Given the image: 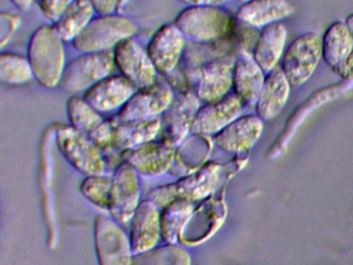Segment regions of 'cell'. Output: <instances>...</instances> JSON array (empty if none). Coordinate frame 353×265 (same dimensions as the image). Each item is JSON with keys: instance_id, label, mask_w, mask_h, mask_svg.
<instances>
[{"instance_id": "1", "label": "cell", "mask_w": 353, "mask_h": 265, "mask_svg": "<svg viewBox=\"0 0 353 265\" xmlns=\"http://www.w3.org/2000/svg\"><path fill=\"white\" fill-rule=\"evenodd\" d=\"M173 23L185 39L199 45H216L234 37L232 14L216 4L185 6Z\"/></svg>"}, {"instance_id": "2", "label": "cell", "mask_w": 353, "mask_h": 265, "mask_svg": "<svg viewBox=\"0 0 353 265\" xmlns=\"http://www.w3.org/2000/svg\"><path fill=\"white\" fill-rule=\"evenodd\" d=\"M65 41L53 25L38 27L30 35L28 56L34 80L45 88L61 84L65 66Z\"/></svg>"}, {"instance_id": "3", "label": "cell", "mask_w": 353, "mask_h": 265, "mask_svg": "<svg viewBox=\"0 0 353 265\" xmlns=\"http://www.w3.org/2000/svg\"><path fill=\"white\" fill-rule=\"evenodd\" d=\"M137 32V24L125 14L117 12L97 14L72 45L80 53L113 51L121 41Z\"/></svg>"}, {"instance_id": "4", "label": "cell", "mask_w": 353, "mask_h": 265, "mask_svg": "<svg viewBox=\"0 0 353 265\" xmlns=\"http://www.w3.org/2000/svg\"><path fill=\"white\" fill-rule=\"evenodd\" d=\"M55 142L61 155L80 173L86 176L103 175L107 172L104 153L85 132L70 124L55 128Z\"/></svg>"}, {"instance_id": "5", "label": "cell", "mask_w": 353, "mask_h": 265, "mask_svg": "<svg viewBox=\"0 0 353 265\" xmlns=\"http://www.w3.org/2000/svg\"><path fill=\"white\" fill-rule=\"evenodd\" d=\"M321 60L322 35L307 31L295 37L287 47L280 68L291 86L299 87L312 78Z\"/></svg>"}, {"instance_id": "6", "label": "cell", "mask_w": 353, "mask_h": 265, "mask_svg": "<svg viewBox=\"0 0 353 265\" xmlns=\"http://www.w3.org/2000/svg\"><path fill=\"white\" fill-rule=\"evenodd\" d=\"M115 70L113 51L81 53L67 64L59 85L69 92L84 93Z\"/></svg>"}, {"instance_id": "7", "label": "cell", "mask_w": 353, "mask_h": 265, "mask_svg": "<svg viewBox=\"0 0 353 265\" xmlns=\"http://www.w3.org/2000/svg\"><path fill=\"white\" fill-rule=\"evenodd\" d=\"M235 58L234 54L214 58L192 72L193 91L201 103H214L233 92Z\"/></svg>"}, {"instance_id": "8", "label": "cell", "mask_w": 353, "mask_h": 265, "mask_svg": "<svg viewBox=\"0 0 353 265\" xmlns=\"http://www.w3.org/2000/svg\"><path fill=\"white\" fill-rule=\"evenodd\" d=\"M94 236L99 265H132L134 252L130 235L111 215L96 217Z\"/></svg>"}, {"instance_id": "9", "label": "cell", "mask_w": 353, "mask_h": 265, "mask_svg": "<svg viewBox=\"0 0 353 265\" xmlns=\"http://www.w3.org/2000/svg\"><path fill=\"white\" fill-rule=\"evenodd\" d=\"M141 203L140 174L127 161H121L112 174L108 211L121 225H130Z\"/></svg>"}, {"instance_id": "10", "label": "cell", "mask_w": 353, "mask_h": 265, "mask_svg": "<svg viewBox=\"0 0 353 265\" xmlns=\"http://www.w3.org/2000/svg\"><path fill=\"white\" fill-rule=\"evenodd\" d=\"M113 57L119 74L130 81L136 89L150 86L160 78L148 50L134 37L121 41L113 50Z\"/></svg>"}, {"instance_id": "11", "label": "cell", "mask_w": 353, "mask_h": 265, "mask_svg": "<svg viewBox=\"0 0 353 265\" xmlns=\"http://www.w3.org/2000/svg\"><path fill=\"white\" fill-rule=\"evenodd\" d=\"M201 101L193 90L179 91L169 109L162 115L160 139L166 144L179 147L192 134V124Z\"/></svg>"}, {"instance_id": "12", "label": "cell", "mask_w": 353, "mask_h": 265, "mask_svg": "<svg viewBox=\"0 0 353 265\" xmlns=\"http://www.w3.org/2000/svg\"><path fill=\"white\" fill-rule=\"evenodd\" d=\"M174 97V88L168 81L159 78L154 84L137 89L117 113V118L121 120H144L162 117Z\"/></svg>"}, {"instance_id": "13", "label": "cell", "mask_w": 353, "mask_h": 265, "mask_svg": "<svg viewBox=\"0 0 353 265\" xmlns=\"http://www.w3.org/2000/svg\"><path fill=\"white\" fill-rule=\"evenodd\" d=\"M353 87L352 83L346 82L343 80L340 84L330 85V86L324 87V88L316 90L313 95H310L305 103L301 104L297 109L291 114L288 121L285 124L284 130L281 132L280 136L276 139L274 144L268 148V159H276L280 157L285 149L288 147L289 143L292 140L295 132L299 130V126L303 122L307 119V116L312 112L317 110L321 106L325 105L326 103L334 101L338 97H342L345 93L348 92L349 89Z\"/></svg>"}, {"instance_id": "14", "label": "cell", "mask_w": 353, "mask_h": 265, "mask_svg": "<svg viewBox=\"0 0 353 265\" xmlns=\"http://www.w3.org/2000/svg\"><path fill=\"white\" fill-rule=\"evenodd\" d=\"M227 208L222 198L210 197L195 206L183 227L179 242L185 246H196L212 237L222 226Z\"/></svg>"}, {"instance_id": "15", "label": "cell", "mask_w": 353, "mask_h": 265, "mask_svg": "<svg viewBox=\"0 0 353 265\" xmlns=\"http://www.w3.org/2000/svg\"><path fill=\"white\" fill-rule=\"evenodd\" d=\"M185 37L174 23H165L154 31L148 41V55L161 76L176 70L185 50Z\"/></svg>"}, {"instance_id": "16", "label": "cell", "mask_w": 353, "mask_h": 265, "mask_svg": "<svg viewBox=\"0 0 353 265\" xmlns=\"http://www.w3.org/2000/svg\"><path fill=\"white\" fill-rule=\"evenodd\" d=\"M176 147L163 141L154 140L135 148L119 153L121 161H127L138 173L145 177H160L174 165Z\"/></svg>"}, {"instance_id": "17", "label": "cell", "mask_w": 353, "mask_h": 265, "mask_svg": "<svg viewBox=\"0 0 353 265\" xmlns=\"http://www.w3.org/2000/svg\"><path fill=\"white\" fill-rule=\"evenodd\" d=\"M245 107L234 92L214 103L203 104L192 124V134L214 137L243 115Z\"/></svg>"}, {"instance_id": "18", "label": "cell", "mask_w": 353, "mask_h": 265, "mask_svg": "<svg viewBox=\"0 0 353 265\" xmlns=\"http://www.w3.org/2000/svg\"><path fill=\"white\" fill-rule=\"evenodd\" d=\"M263 132V120L257 114L239 116L212 137V142L225 153H243L255 146Z\"/></svg>"}, {"instance_id": "19", "label": "cell", "mask_w": 353, "mask_h": 265, "mask_svg": "<svg viewBox=\"0 0 353 265\" xmlns=\"http://www.w3.org/2000/svg\"><path fill=\"white\" fill-rule=\"evenodd\" d=\"M136 87L121 74H113L90 87L82 97L101 114L119 113L136 92Z\"/></svg>"}, {"instance_id": "20", "label": "cell", "mask_w": 353, "mask_h": 265, "mask_svg": "<svg viewBox=\"0 0 353 265\" xmlns=\"http://www.w3.org/2000/svg\"><path fill=\"white\" fill-rule=\"evenodd\" d=\"M130 239L134 254L152 250L159 246L161 231V210L150 199L142 200L130 223Z\"/></svg>"}, {"instance_id": "21", "label": "cell", "mask_w": 353, "mask_h": 265, "mask_svg": "<svg viewBox=\"0 0 353 265\" xmlns=\"http://www.w3.org/2000/svg\"><path fill=\"white\" fill-rule=\"evenodd\" d=\"M222 165L208 161L191 173L185 174L173 184L177 198L201 202L216 192L220 182Z\"/></svg>"}, {"instance_id": "22", "label": "cell", "mask_w": 353, "mask_h": 265, "mask_svg": "<svg viewBox=\"0 0 353 265\" xmlns=\"http://www.w3.org/2000/svg\"><path fill=\"white\" fill-rule=\"evenodd\" d=\"M265 77V72L254 60L252 54L237 53L233 70V92L245 107L255 108Z\"/></svg>"}, {"instance_id": "23", "label": "cell", "mask_w": 353, "mask_h": 265, "mask_svg": "<svg viewBox=\"0 0 353 265\" xmlns=\"http://www.w3.org/2000/svg\"><path fill=\"white\" fill-rule=\"evenodd\" d=\"M289 0H250L239 6L235 17L241 24L255 29L282 22L294 12Z\"/></svg>"}, {"instance_id": "24", "label": "cell", "mask_w": 353, "mask_h": 265, "mask_svg": "<svg viewBox=\"0 0 353 265\" xmlns=\"http://www.w3.org/2000/svg\"><path fill=\"white\" fill-rule=\"evenodd\" d=\"M288 30L284 23L278 22L260 29L254 47V60L265 74L278 68L286 51Z\"/></svg>"}, {"instance_id": "25", "label": "cell", "mask_w": 353, "mask_h": 265, "mask_svg": "<svg viewBox=\"0 0 353 265\" xmlns=\"http://www.w3.org/2000/svg\"><path fill=\"white\" fill-rule=\"evenodd\" d=\"M292 86L280 66L266 74L261 92L255 105L256 114L263 121L274 119L288 101Z\"/></svg>"}, {"instance_id": "26", "label": "cell", "mask_w": 353, "mask_h": 265, "mask_svg": "<svg viewBox=\"0 0 353 265\" xmlns=\"http://www.w3.org/2000/svg\"><path fill=\"white\" fill-rule=\"evenodd\" d=\"M114 122V150L119 153L135 148L150 141L157 140L162 130V117L144 120H121Z\"/></svg>"}, {"instance_id": "27", "label": "cell", "mask_w": 353, "mask_h": 265, "mask_svg": "<svg viewBox=\"0 0 353 265\" xmlns=\"http://www.w3.org/2000/svg\"><path fill=\"white\" fill-rule=\"evenodd\" d=\"M353 52V35L345 21H334L322 35V58L336 74Z\"/></svg>"}, {"instance_id": "28", "label": "cell", "mask_w": 353, "mask_h": 265, "mask_svg": "<svg viewBox=\"0 0 353 265\" xmlns=\"http://www.w3.org/2000/svg\"><path fill=\"white\" fill-rule=\"evenodd\" d=\"M96 14L90 0H74L61 18L52 25L63 41L73 43L94 20Z\"/></svg>"}, {"instance_id": "29", "label": "cell", "mask_w": 353, "mask_h": 265, "mask_svg": "<svg viewBox=\"0 0 353 265\" xmlns=\"http://www.w3.org/2000/svg\"><path fill=\"white\" fill-rule=\"evenodd\" d=\"M195 209V203L177 198L161 210L162 239L167 244H177L179 235Z\"/></svg>"}, {"instance_id": "30", "label": "cell", "mask_w": 353, "mask_h": 265, "mask_svg": "<svg viewBox=\"0 0 353 265\" xmlns=\"http://www.w3.org/2000/svg\"><path fill=\"white\" fill-rule=\"evenodd\" d=\"M132 265H192V256L185 246L165 244L134 254Z\"/></svg>"}, {"instance_id": "31", "label": "cell", "mask_w": 353, "mask_h": 265, "mask_svg": "<svg viewBox=\"0 0 353 265\" xmlns=\"http://www.w3.org/2000/svg\"><path fill=\"white\" fill-rule=\"evenodd\" d=\"M34 72L28 56L15 52L0 53V80L10 86H21L34 80Z\"/></svg>"}, {"instance_id": "32", "label": "cell", "mask_w": 353, "mask_h": 265, "mask_svg": "<svg viewBox=\"0 0 353 265\" xmlns=\"http://www.w3.org/2000/svg\"><path fill=\"white\" fill-rule=\"evenodd\" d=\"M67 115L70 126L85 134H90L105 119L83 97L77 95H71L68 99Z\"/></svg>"}, {"instance_id": "33", "label": "cell", "mask_w": 353, "mask_h": 265, "mask_svg": "<svg viewBox=\"0 0 353 265\" xmlns=\"http://www.w3.org/2000/svg\"><path fill=\"white\" fill-rule=\"evenodd\" d=\"M112 175H90L86 176L81 184L79 190L82 196L103 210L108 211L109 198H110Z\"/></svg>"}, {"instance_id": "34", "label": "cell", "mask_w": 353, "mask_h": 265, "mask_svg": "<svg viewBox=\"0 0 353 265\" xmlns=\"http://www.w3.org/2000/svg\"><path fill=\"white\" fill-rule=\"evenodd\" d=\"M88 135L98 145L99 148L104 153V155H109L115 151L113 118L103 120L94 130Z\"/></svg>"}, {"instance_id": "35", "label": "cell", "mask_w": 353, "mask_h": 265, "mask_svg": "<svg viewBox=\"0 0 353 265\" xmlns=\"http://www.w3.org/2000/svg\"><path fill=\"white\" fill-rule=\"evenodd\" d=\"M74 0H39V6L43 16L54 24Z\"/></svg>"}, {"instance_id": "36", "label": "cell", "mask_w": 353, "mask_h": 265, "mask_svg": "<svg viewBox=\"0 0 353 265\" xmlns=\"http://www.w3.org/2000/svg\"><path fill=\"white\" fill-rule=\"evenodd\" d=\"M21 24V18L16 14L9 12H1L0 14V45L1 48L11 41L15 31L19 28Z\"/></svg>"}, {"instance_id": "37", "label": "cell", "mask_w": 353, "mask_h": 265, "mask_svg": "<svg viewBox=\"0 0 353 265\" xmlns=\"http://www.w3.org/2000/svg\"><path fill=\"white\" fill-rule=\"evenodd\" d=\"M148 199L152 201L159 208H164L165 206L177 199L174 186H173V184H167V186H158V188H154L148 193Z\"/></svg>"}, {"instance_id": "38", "label": "cell", "mask_w": 353, "mask_h": 265, "mask_svg": "<svg viewBox=\"0 0 353 265\" xmlns=\"http://www.w3.org/2000/svg\"><path fill=\"white\" fill-rule=\"evenodd\" d=\"M97 14H112L119 8V0H90Z\"/></svg>"}, {"instance_id": "39", "label": "cell", "mask_w": 353, "mask_h": 265, "mask_svg": "<svg viewBox=\"0 0 353 265\" xmlns=\"http://www.w3.org/2000/svg\"><path fill=\"white\" fill-rule=\"evenodd\" d=\"M339 76L346 81V82L352 83L353 84V52L350 56H349L347 61L345 62L343 68H341L340 72H338Z\"/></svg>"}, {"instance_id": "40", "label": "cell", "mask_w": 353, "mask_h": 265, "mask_svg": "<svg viewBox=\"0 0 353 265\" xmlns=\"http://www.w3.org/2000/svg\"><path fill=\"white\" fill-rule=\"evenodd\" d=\"M185 6H208V4L219 3L218 0H176Z\"/></svg>"}, {"instance_id": "41", "label": "cell", "mask_w": 353, "mask_h": 265, "mask_svg": "<svg viewBox=\"0 0 353 265\" xmlns=\"http://www.w3.org/2000/svg\"><path fill=\"white\" fill-rule=\"evenodd\" d=\"M14 6L18 8V10H22V12H26L30 10L32 6L34 0H10Z\"/></svg>"}, {"instance_id": "42", "label": "cell", "mask_w": 353, "mask_h": 265, "mask_svg": "<svg viewBox=\"0 0 353 265\" xmlns=\"http://www.w3.org/2000/svg\"><path fill=\"white\" fill-rule=\"evenodd\" d=\"M345 22H346V24L348 25L349 29H350L351 33H352L353 35V12L347 17Z\"/></svg>"}, {"instance_id": "43", "label": "cell", "mask_w": 353, "mask_h": 265, "mask_svg": "<svg viewBox=\"0 0 353 265\" xmlns=\"http://www.w3.org/2000/svg\"><path fill=\"white\" fill-rule=\"evenodd\" d=\"M130 0H119V8H123V6H125V4L128 3V2H129Z\"/></svg>"}, {"instance_id": "44", "label": "cell", "mask_w": 353, "mask_h": 265, "mask_svg": "<svg viewBox=\"0 0 353 265\" xmlns=\"http://www.w3.org/2000/svg\"><path fill=\"white\" fill-rule=\"evenodd\" d=\"M236 1L239 2V3L243 4L245 3V2L250 1V0H236Z\"/></svg>"}, {"instance_id": "45", "label": "cell", "mask_w": 353, "mask_h": 265, "mask_svg": "<svg viewBox=\"0 0 353 265\" xmlns=\"http://www.w3.org/2000/svg\"><path fill=\"white\" fill-rule=\"evenodd\" d=\"M219 3H224V2L230 1V0H218Z\"/></svg>"}]
</instances>
